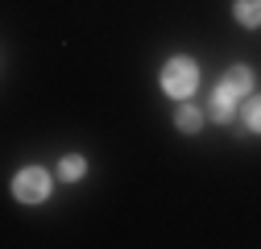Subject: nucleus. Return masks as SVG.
<instances>
[{
    "label": "nucleus",
    "instance_id": "f257e3e1",
    "mask_svg": "<svg viewBox=\"0 0 261 249\" xmlns=\"http://www.w3.org/2000/svg\"><path fill=\"white\" fill-rule=\"evenodd\" d=\"M195 87H199V62L191 54L166 58V67H162V91H166L170 100H191Z\"/></svg>",
    "mask_w": 261,
    "mask_h": 249
},
{
    "label": "nucleus",
    "instance_id": "6e6552de",
    "mask_svg": "<svg viewBox=\"0 0 261 249\" xmlns=\"http://www.w3.org/2000/svg\"><path fill=\"white\" fill-rule=\"evenodd\" d=\"M241 120H245V129H249V133H261V96H249V100H245Z\"/></svg>",
    "mask_w": 261,
    "mask_h": 249
},
{
    "label": "nucleus",
    "instance_id": "0eeeda50",
    "mask_svg": "<svg viewBox=\"0 0 261 249\" xmlns=\"http://www.w3.org/2000/svg\"><path fill=\"white\" fill-rule=\"evenodd\" d=\"M174 129H178V133H199V129H203V116L195 112V108H178V112H174Z\"/></svg>",
    "mask_w": 261,
    "mask_h": 249
},
{
    "label": "nucleus",
    "instance_id": "7ed1b4c3",
    "mask_svg": "<svg viewBox=\"0 0 261 249\" xmlns=\"http://www.w3.org/2000/svg\"><path fill=\"white\" fill-rule=\"evenodd\" d=\"M207 116H212L216 124H228V120L237 116V96H232L224 83H216V91H212V112H207Z\"/></svg>",
    "mask_w": 261,
    "mask_h": 249
},
{
    "label": "nucleus",
    "instance_id": "39448f33",
    "mask_svg": "<svg viewBox=\"0 0 261 249\" xmlns=\"http://www.w3.org/2000/svg\"><path fill=\"white\" fill-rule=\"evenodd\" d=\"M232 17H237V25L257 29V25H261V0H237V5H232Z\"/></svg>",
    "mask_w": 261,
    "mask_h": 249
},
{
    "label": "nucleus",
    "instance_id": "20e7f679",
    "mask_svg": "<svg viewBox=\"0 0 261 249\" xmlns=\"http://www.w3.org/2000/svg\"><path fill=\"white\" fill-rule=\"evenodd\" d=\"M220 83H224L228 91H232V96H237V100H241V96H253V71L245 67V62H237V67H228Z\"/></svg>",
    "mask_w": 261,
    "mask_h": 249
},
{
    "label": "nucleus",
    "instance_id": "423d86ee",
    "mask_svg": "<svg viewBox=\"0 0 261 249\" xmlns=\"http://www.w3.org/2000/svg\"><path fill=\"white\" fill-rule=\"evenodd\" d=\"M83 170H87V158H83V154H67V158L58 162V179H62V183H79Z\"/></svg>",
    "mask_w": 261,
    "mask_h": 249
},
{
    "label": "nucleus",
    "instance_id": "f03ea898",
    "mask_svg": "<svg viewBox=\"0 0 261 249\" xmlns=\"http://www.w3.org/2000/svg\"><path fill=\"white\" fill-rule=\"evenodd\" d=\"M13 195H17L21 204H42V200L50 195V170H42V166H21L17 179H13Z\"/></svg>",
    "mask_w": 261,
    "mask_h": 249
}]
</instances>
